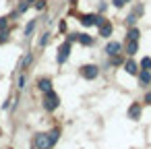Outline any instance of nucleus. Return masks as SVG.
<instances>
[{
  "label": "nucleus",
  "mask_w": 151,
  "mask_h": 149,
  "mask_svg": "<svg viewBox=\"0 0 151 149\" xmlns=\"http://www.w3.org/2000/svg\"><path fill=\"white\" fill-rule=\"evenodd\" d=\"M33 145H35L37 149H50L52 145H50V137H48V132H40V135H35Z\"/></svg>",
  "instance_id": "f03ea898"
},
{
  "label": "nucleus",
  "mask_w": 151,
  "mask_h": 149,
  "mask_svg": "<svg viewBox=\"0 0 151 149\" xmlns=\"http://www.w3.org/2000/svg\"><path fill=\"white\" fill-rule=\"evenodd\" d=\"M58 104H60L58 95H56L54 91H48V93H46V97H44V108H46L48 112H52V110H56V108H58Z\"/></svg>",
  "instance_id": "f257e3e1"
},
{
  "label": "nucleus",
  "mask_w": 151,
  "mask_h": 149,
  "mask_svg": "<svg viewBox=\"0 0 151 149\" xmlns=\"http://www.w3.org/2000/svg\"><path fill=\"white\" fill-rule=\"evenodd\" d=\"M79 44H83V46H91V44H93V40H91L87 33H81V35H79Z\"/></svg>",
  "instance_id": "ddd939ff"
},
{
  "label": "nucleus",
  "mask_w": 151,
  "mask_h": 149,
  "mask_svg": "<svg viewBox=\"0 0 151 149\" xmlns=\"http://www.w3.org/2000/svg\"><path fill=\"white\" fill-rule=\"evenodd\" d=\"M29 2H33V0H29Z\"/></svg>",
  "instance_id": "bb28decb"
},
{
  "label": "nucleus",
  "mask_w": 151,
  "mask_h": 149,
  "mask_svg": "<svg viewBox=\"0 0 151 149\" xmlns=\"http://www.w3.org/2000/svg\"><path fill=\"white\" fill-rule=\"evenodd\" d=\"M48 42H50V33H44V35H42V40H40V46L44 48V46H46Z\"/></svg>",
  "instance_id": "a211bd4d"
},
{
  "label": "nucleus",
  "mask_w": 151,
  "mask_h": 149,
  "mask_svg": "<svg viewBox=\"0 0 151 149\" xmlns=\"http://www.w3.org/2000/svg\"><path fill=\"white\" fill-rule=\"evenodd\" d=\"M126 2H130V0H114V6H116V9H122Z\"/></svg>",
  "instance_id": "6ab92c4d"
},
{
  "label": "nucleus",
  "mask_w": 151,
  "mask_h": 149,
  "mask_svg": "<svg viewBox=\"0 0 151 149\" xmlns=\"http://www.w3.org/2000/svg\"><path fill=\"white\" fill-rule=\"evenodd\" d=\"M29 9V0H21V4H19V13H25Z\"/></svg>",
  "instance_id": "dca6fc26"
},
{
  "label": "nucleus",
  "mask_w": 151,
  "mask_h": 149,
  "mask_svg": "<svg viewBox=\"0 0 151 149\" xmlns=\"http://www.w3.org/2000/svg\"><path fill=\"white\" fill-rule=\"evenodd\" d=\"M141 66H143V71H149V68H151V58H143Z\"/></svg>",
  "instance_id": "f3484780"
},
{
  "label": "nucleus",
  "mask_w": 151,
  "mask_h": 149,
  "mask_svg": "<svg viewBox=\"0 0 151 149\" xmlns=\"http://www.w3.org/2000/svg\"><path fill=\"white\" fill-rule=\"evenodd\" d=\"M81 75H83L85 79H89V81H91V79H95V77L99 75V68H97L95 64H85V66L81 68Z\"/></svg>",
  "instance_id": "7ed1b4c3"
},
{
  "label": "nucleus",
  "mask_w": 151,
  "mask_h": 149,
  "mask_svg": "<svg viewBox=\"0 0 151 149\" xmlns=\"http://www.w3.org/2000/svg\"><path fill=\"white\" fill-rule=\"evenodd\" d=\"M99 35H101V37H110V35H112V23H110V21H104V23L99 25Z\"/></svg>",
  "instance_id": "423d86ee"
},
{
  "label": "nucleus",
  "mask_w": 151,
  "mask_h": 149,
  "mask_svg": "<svg viewBox=\"0 0 151 149\" xmlns=\"http://www.w3.org/2000/svg\"><path fill=\"white\" fill-rule=\"evenodd\" d=\"M70 2H73V4H75V2H77V0H70Z\"/></svg>",
  "instance_id": "a878e982"
},
{
  "label": "nucleus",
  "mask_w": 151,
  "mask_h": 149,
  "mask_svg": "<svg viewBox=\"0 0 151 149\" xmlns=\"http://www.w3.org/2000/svg\"><path fill=\"white\" fill-rule=\"evenodd\" d=\"M6 29V19H0V31Z\"/></svg>",
  "instance_id": "b1692460"
},
{
  "label": "nucleus",
  "mask_w": 151,
  "mask_h": 149,
  "mask_svg": "<svg viewBox=\"0 0 151 149\" xmlns=\"http://www.w3.org/2000/svg\"><path fill=\"white\" fill-rule=\"evenodd\" d=\"M35 9H37V11H44V9H46V0H37Z\"/></svg>",
  "instance_id": "412c9836"
},
{
  "label": "nucleus",
  "mask_w": 151,
  "mask_h": 149,
  "mask_svg": "<svg viewBox=\"0 0 151 149\" xmlns=\"http://www.w3.org/2000/svg\"><path fill=\"white\" fill-rule=\"evenodd\" d=\"M128 116H130L132 120H139V118H141V106H139V104H132V106L128 108Z\"/></svg>",
  "instance_id": "0eeeda50"
},
{
  "label": "nucleus",
  "mask_w": 151,
  "mask_h": 149,
  "mask_svg": "<svg viewBox=\"0 0 151 149\" xmlns=\"http://www.w3.org/2000/svg\"><path fill=\"white\" fill-rule=\"evenodd\" d=\"M31 60H33V56H31V54H27V56H25V60H23V64H21V68H25L27 64H31Z\"/></svg>",
  "instance_id": "aec40b11"
},
{
  "label": "nucleus",
  "mask_w": 151,
  "mask_h": 149,
  "mask_svg": "<svg viewBox=\"0 0 151 149\" xmlns=\"http://www.w3.org/2000/svg\"><path fill=\"white\" fill-rule=\"evenodd\" d=\"M124 71H126L128 75H137V73H139V68H137V64H134L132 60H126V62H124Z\"/></svg>",
  "instance_id": "1a4fd4ad"
},
{
  "label": "nucleus",
  "mask_w": 151,
  "mask_h": 149,
  "mask_svg": "<svg viewBox=\"0 0 151 149\" xmlns=\"http://www.w3.org/2000/svg\"><path fill=\"white\" fill-rule=\"evenodd\" d=\"M48 137H50V145H56V141L60 139V128L50 130V132H48Z\"/></svg>",
  "instance_id": "9b49d317"
},
{
  "label": "nucleus",
  "mask_w": 151,
  "mask_h": 149,
  "mask_svg": "<svg viewBox=\"0 0 151 149\" xmlns=\"http://www.w3.org/2000/svg\"><path fill=\"white\" fill-rule=\"evenodd\" d=\"M139 35H141V33H139V29H134V27H132V29L128 31V35H126V37H128V40H132V42H137V40H139Z\"/></svg>",
  "instance_id": "4468645a"
},
{
  "label": "nucleus",
  "mask_w": 151,
  "mask_h": 149,
  "mask_svg": "<svg viewBox=\"0 0 151 149\" xmlns=\"http://www.w3.org/2000/svg\"><path fill=\"white\" fill-rule=\"evenodd\" d=\"M137 48H139V46H137V42L128 40V44H126V54H130V56H132V54H137Z\"/></svg>",
  "instance_id": "f8f14e48"
},
{
  "label": "nucleus",
  "mask_w": 151,
  "mask_h": 149,
  "mask_svg": "<svg viewBox=\"0 0 151 149\" xmlns=\"http://www.w3.org/2000/svg\"><path fill=\"white\" fill-rule=\"evenodd\" d=\"M126 23H128V25H134V23H137V17H134V15H128V17H126Z\"/></svg>",
  "instance_id": "4be33fe9"
},
{
  "label": "nucleus",
  "mask_w": 151,
  "mask_h": 149,
  "mask_svg": "<svg viewBox=\"0 0 151 149\" xmlns=\"http://www.w3.org/2000/svg\"><path fill=\"white\" fill-rule=\"evenodd\" d=\"M68 56H70V42H64V44L58 48V62H60V64L66 62Z\"/></svg>",
  "instance_id": "20e7f679"
},
{
  "label": "nucleus",
  "mask_w": 151,
  "mask_h": 149,
  "mask_svg": "<svg viewBox=\"0 0 151 149\" xmlns=\"http://www.w3.org/2000/svg\"><path fill=\"white\" fill-rule=\"evenodd\" d=\"M25 83H27V79H25V75H21V77H19V89H23Z\"/></svg>",
  "instance_id": "5701e85b"
},
{
  "label": "nucleus",
  "mask_w": 151,
  "mask_h": 149,
  "mask_svg": "<svg viewBox=\"0 0 151 149\" xmlns=\"http://www.w3.org/2000/svg\"><path fill=\"white\" fill-rule=\"evenodd\" d=\"M33 29H35V21H31V23H27V27H25V35H27V37H31V33H33Z\"/></svg>",
  "instance_id": "2eb2a0df"
},
{
  "label": "nucleus",
  "mask_w": 151,
  "mask_h": 149,
  "mask_svg": "<svg viewBox=\"0 0 151 149\" xmlns=\"http://www.w3.org/2000/svg\"><path fill=\"white\" fill-rule=\"evenodd\" d=\"M145 101H147V104H151V93H147V95H145Z\"/></svg>",
  "instance_id": "393cba45"
},
{
  "label": "nucleus",
  "mask_w": 151,
  "mask_h": 149,
  "mask_svg": "<svg viewBox=\"0 0 151 149\" xmlns=\"http://www.w3.org/2000/svg\"><path fill=\"white\" fill-rule=\"evenodd\" d=\"M139 83H141L143 87H147V85L151 83V73H149V71H141V73H139Z\"/></svg>",
  "instance_id": "6e6552de"
},
{
  "label": "nucleus",
  "mask_w": 151,
  "mask_h": 149,
  "mask_svg": "<svg viewBox=\"0 0 151 149\" xmlns=\"http://www.w3.org/2000/svg\"><path fill=\"white\" fill-rule=\"evenodd\" d=\"M37 85H40V89H42L44 93L52 91V81H50V79H40V83H37Z\"/></svg>",
  "instance_id": "9d476101"
},
{
  "label": "nucleus",
  "mask_w": 151,
  "mask_h": 149,
  "mask_svg": "<svg viewBox=\"0 0 151 149\" xmlns=\"http://www.w3.org/2000/svg\"><path fill=\"white\" fill-rule=\"evenodd\" d=\"M120 48H122V46H120L118 42H110V44L106 46V54H108V56H116V54H120Z\"/></svg>",
  "instance_id": "39448f33"
}]
</instances>
